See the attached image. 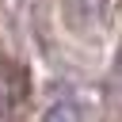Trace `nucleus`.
Returning <instances> with one entry per match:
<instances>
[{
	"label": "nucleus",
	"mask_w": 122,
	"mask_h": 122,
	"mask_svg": "<svg viewBox=\"0 0 122 122\" xmlns=\"http://www.w3.org/2000/svg\"><path fill=\"white\" fill-rule=\"evenodd\" d=\"M46 122H80V114H76V107L61 103V107H53V111L46 114Z\"/></svg>",
	"instance_id": "f257e3e1"
}]
</instances>
